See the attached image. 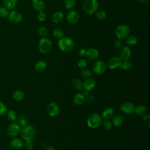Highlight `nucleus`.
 I'll return each mask as SVG.
<instances>
[{
    "label": "nucleus",
    "instance_id": "obj_31",
    "mask_svg": "<svg viewBox=\"0 0 150 150\" xmlns=\"http://www.w3.org/2000/svg\"><path fill=\"white\" fill-rule=\"evenodd\" d=\"M53 35L55 38L60 39L64 36V32L60 28H55L53 30Z\"/></svg>",
    "mask_w": 150,
    "mask_h": 150
},
{
    "label": "nucleus",
    "instance_id": "obj_40",
    "mask_svg": "<svg viewBox=\"0 0 150 150\" xmlns=\"http://www.w3.org/2000/svg\"><path fill=\"white\" fill-rule=\"evenodd\" d=\"M46 18V14L44 11L39 12V13L38 14V19L39 21L43 22L45 21Z\"/></svg>",
    "mask_w": 150,
    "mask_h": 150
},
{
    "label": "nucleus",
    "instance_id": "obj_37",
    "mask_svg": "<svg viewBox=\"0 0 150 150\" xmlns=\"http://www.w3.org/2000/svg\"><path fill=\"white\" fill-rule=\"evenodd\" d=\"M38 33L40 36L44 37V36H46L47 35L48 30L46 27L41 26L39 28V29L38 30Z\"/></svg>",
    "mask_w": 150,
    "mask_h": 150
},
{
    "label": "nucleus",
    "instance_id": "obj_25",
    "mask_svg": "<svg viewBox=\"0 0 150 150\" xmlns=\"http://www.w3.org/2000/svg\"><path fill=\"white\" fill-rule=\"evenodd\" d=\"M73 87L77 90H81L83 88V82L80 79L75 78L72 80L71 82Z\"/></svg>",
    "mask_w": 150,
    "mask_h": 150
},
{
    "label": "nucleus",
    "instance_id": "obj_42",
    "mask_svg": "<svg viewBox=\"0 0 150 150\" xmlns=\"http://www.w3.org/2000/svg\"><path fill=\"white\" fill-rule=\"evenodd\" d=\"M77 65L80 68L84 69L87 66V62L86 61L83 59H80L78 60Z\"/></svg>",
    "mask_w": 150,
    "mask_h": 150
},
{
    "label": "nucleus",
    "instance_id": "obj_6",
    "mask_svg": "<svg viewBox=\"0 0 150 150\" xmlns=\"http://www.w3.org/2000/svg\"><path fill=\"white\" fill-rule=\"evenodd\" d=\"M52 43L51 40L47 38H42L40 39L38 43L39 51L43 54L49 53L52 49Z\"/></svg>",
    "mask_w": 150,
    "mask_h": 150
},
{
    "label": "nucleus",
    "instance_id": "obj_1",
    "mask_svg": "<svg viewBox=\"0 0 150 150\" xmlns=\"http://www.w3.org/2000/svg\"><path fill=\"white\" fill-rule=\"evenodd\" d=\"M58 47L59 49L63 52H69L73 49L74 42L70 38L63 36L59 40Z\"/></svg>",
    "mask_w": 150,
    "mask_h": 150
},
{
    "label": "nucleus",
    "instance_id": "obj_23",
    "mask_svg": "<svg viewBox=\"0 0 150 150\" xmlns=\"http://www.w3.org/2000/svg\"><path fill=\"white\" fill-rule=\"evenodd\" d=\"M124 121V118L121 115H116L112 118V124L115 127L120 126Z\"/></svg>",
    "mask_w": 150,
    "mask_h": 150
},
{
    "label": "nucleus",
    "instance_id": "obj_2",
    "mask_svg": "<svg viewBox=\"0 0 150 150\" xmlns=\"http://www.w3.org/2000/svg\"><path fill=\"white\" fill-rule=\"evenodd\" d=\"M21 136L25 141L32 140L35 138L36 134V131L35 128L32 126L28 125L25 127H22L21 129Z\"/></svg>",
    "mask_w": 150,
    "mask_h": 150
},
{
    "label": "nucleus",
    "instance_id": "obj_9",
    "mask_svg": "<svg viewBox=\"0 0 150 150\" xmlns=\"http://www.w3.org/2000/svg\"><path fill=\"white\" fill-rule=\"evenodd\" d=\"M21 131V126L17 122L11 123L6 129L7 134L11 137H15L18 135Z\"/></svg>",
    "mask_w": 150,
    "mask_h": 150
},
{
    "label": "nucleus",
    "instance_id": "obj_29",
    "mask_svg": "<svg viewBox=\"0 0 150 150\" xmlns=\"http://www.w3.org/2000/svg\"><path fill=\"white\" fill-rule=\"evenodd\" d=\"M16 122L21 127H23L28 125V122L26 119L22 115H19L16 117Z\"/></svg>",
    "mask_w": 150,
    "mask_h": 150
},
{
    "label": "nucleus",
    "instance_id": "obj_4",
    "mask_svg": "<svg viewBox=\"0 0 150 150\" xmlns=\"http://www.w3.org/2000/svg\"><path fill=\"white\" fill-rule=\"evenodd\" d=\"M130 32L129 27L126 24H121L119 25L115 29V34L117 39H124L127 36Z\"/></svg>",
    "mask_w": 150,
    "mask_h": 150
},
{
    "label": "nucleus",
    "instance_id": "obj_45",
    "mask_svg": "<svg viewBox=\"0 0 150 150\" xmlns=\"http://www.w3.org/2000/svg\"><path fill=\"white\" fill-rule=\"evenodd\" d=\"M141 116H142V118H143V120H144V121H148V120H149V118H150V115H149V112H147L146 111L145 112H144L141 115Z\"/></svg>",
    "mask_w": 150,
    "mask_h": 150
},
{
    "label": "nucleus",
    "instance_id": "obj_22",
    "mask_svg": "<svg viewBox=\"0 0 150 150\" xmlns=\"http://www.w3.org/2000/svg\"><path fill=\"white\" fill-rule=\"evenodd\" d=\"M46 67V63L43 60H39L37 62L35 65V70L37 72H42Z\"/></svg>",
    "mask_w": 150,
    "mask_h": 150
},
{
    "label": "nucleus",
    "instance_id": "obj_18",
    "mask_svg": "<svg viewBox=\"0 0 150 150\" xmlns=\"http://www.w3.org/2000/svg\"><path fill=\"white\" fill-rule=\"evenodd\" d=\"M114 109L111 107L105 108L101 113L102 117L104 120H110L112 118V117L114 116Z\"/></svg>",
    "mask_w": 150,
    "mask_h": 150
},
{
    "label": "nucleus",
    "instance_id": "obj_28",
    "mask_svg": "<svg viewBox=\"0 0 150 150\" xmlns=\"http://www.w3.org/2000/svg\"><path fill=\"white\" fill-rule=\"evenodd\" d=\"M146 111V106L143 104H140L135 107L134 112L137 115H141Z\"/></svg>",
    "mask_w": 150,
    "mask_h": 150
},
{
    "label": "nucleus",
    "instance_id": "obj_34",
    "mask_svg": "<svg viewBox=\"0 0 150 150\" xmlns=\"http://www.w3.org/2000/svg\"><path fill=\"white\" fill-rule=\"evenodd\" d=\"M102 122H103V127L105 129L110 131L112 129V122L109 120H105Z\"/></svg>",
    "mask_w": 150,
    "mask_h": 150
},
{
    "label": "nucleus",
    "instance_id": "obj_46",
    "mask_svg": "<svg viewBox=\"0 0 150 150\" xmlns=\"http://www.w3.org/2000/svg\"><path fill=\"white\" fill-rule=\"evenodd\" d=\"M86 51V50L85 49H84V48H81V49H80L79 50L78 53H79V56H80L81 57H83V56H85Z\"/></svg>",
    "mask_w": 150,
    "mask_h": 150
},
{
    "label": "nucleus",
    "instance_id": "obj_3",
    "mask_svg": "<svg viewBox=\"0 0 150 150\" xmlns=\"http://www.w3.org/2000/svg\"><path fill=\"white\" fill-rule=\"evenodd\" d=\"M98 6L97 0H84L83 4V9L86 13L93 14L98 10Z\"/></svg>",
    "mask_w": 150,
    "mask_h": 150
},
{
    "label": "nucleus",
    "instance_id": "obj_27",
    "mask_svg": "<svg viewBox=\"0 0 150 150\" xmlns=\"http://www.w3.org/2000/svg\"><path fill=\"white\" fill-rule=\"evenodd\" d=\"M25 96V94L23 91L21 90H15L12 94L13 98L17 101H20Z\"/></svg>",
    "mask_w": 150,
    "mask_h": 150
},
{
    "label": "nucleus",
    "instance_id": "obj_5",
    "mask_svg": "<svg viewBox=\"0 0 150 150\" xmlns=\"http://www.w3.org/2000/svg\"><path fill=\"white\" fill-rule=\"evenodd\" d=\"M102 120V117L100 114L93 113L88 117L87 121V124L90 128H96L101 124Z\"/></svg>",
    "mask_w": 150,
    "mask_h": 150
},
{
    "label": "nucleus",
    "instance_id": "obj_7",
    "mask_svg": "<svg viewBox=\"0 0 150 150\" xmlns=\"http://www.w3.org/2000/svg\"><path fill=\"white\" fill-rule=\"evenodd\" d=\"M92 69L95 74L100 75L105 71L107 69V64L103 60H99L93 63Z\"/></svg>",
    "mask_w": 150,
    "mask_h": 150
},
{
    "label": "nucleus",
    "instance_id": "obj_33",
    "mask_svg": "<svg viewBox=\"0 0 150 150\" xmlns=\"http://www.w3.org/2000/svg\"><path fill=\"white\" fill-rule=\"evenodd\" d=\"M95 15L96 18L100 20L104 19L106 18V13L103 10H97L95 12Z\"/></svg>",
    "mask_w": 150,
    "mask_h": 150
},
{
    "label": "nucleus",
    "instance_id": "obj_38",
    "mask_svg": "<svg viewBox=\"0 0 150 150\" xmlns=\"http://www.w3.org/2000/svg\"><path fill=\"white\" fill-rule=\"evenodd\" d=\"M7 117H8V118L11 121H15L16 119V117H17L16 112L13 110H9L8 112Z\"/></svg>",
    "mask_w": 150,
    "mask_h": 150
},
{
    "label": "nucleus",
    "instance_id": "obj_47",
    "mask_svg": "<svg viewBox=\"0 0 150 150\" xmlns=\"http://www.w3.org/2000/svg\"><path fill=\"white\" fill-rule=\"evenodd\" d=\"M84 97H87L88 95H90V93H89V91H87V90H84V91H83V94H82Z\"/></svg>",
    "mask_w": 150,
    "mask_h": 150
},
{
    "label": "nucleus",
    "instance_id": "obj_35",
    "mask_svg": "<svg viewBox=\"0 0 150 150\" xmlns=\"http://www.w3.org/2000/svg\"><path fill=\"white\" fill-rule=\"evenodd\" d=\"M75 0H64V6L66 9H71L75 5Z\"/></svg>",
    "mask_w": 150,
    "mask_h": 150
},
{
    "label": "nucleus",
    "instance_id": "obj_13",
    "mask_svg": "<svg viewBox=\"0 0 150 150\" xmlns=\"http://www.w3.org/2000/svg\"><path fill=\"white\" fill-rule=\"evenodd\" d=\"M67 21L71 24L77 23L80 19L79 13L75 11H70L66 16Z\"/></svg>",
    "mask_w": 150,
    "mask_h": 150
},
{
    "label": "nucleus",
    "instance_id": "obj_41",
    "mask_svg": "<svg viewBox=\"0 0 150 150\" xmlns=\"http://www.w3.org/2000/svg\"><path fill=\"white\" fill-rule=\"evenodd\" d=\"M34 147V144L32 140H27L25 143V148L27 150H32Z\"/></svg>",
    "mask_w": 150,
    "mask_h": 150
},
{
    "label": "nucleus",
    "instance_id": "obj_26",
    "mask_svg": "<svg viewBox=\"0 0 150 150\" xmlns=\"http://www.w3.org/2000/svg\"><path fill=\"white\" fill-rule=\"evenodd\" d=\"M18 0H3L4 6L8 9H13L16 5Z\"/></svg>",
    "mask_w": 150,
    "mask_h": 150
},
{
    "label": "nucleus",
    "instance_id": "obj_20",
    "mask_svg": "<svg viewBox=\"0 0 150 150\" xmlns=\"http://www.w3.org/2000/svg\"><path fill=\"white\" fill-rule=\"evenodd\" d=\"M73 100L75 104L80 105L84 103L85 97L81 93H77L73 96Z\"/></svg>",
    "mask_w": 150,
    "mask_h": 150
},
{
    "label": "nucleus",
    "instance_id": "obj_30",
    "mask_svg": "<svg viewBox=\"0 0 150 150\" xmlns=\"http://www.w3.org/2000/svg\"><path fill=\"white\" fill-rule=\"evenodd\" d=\"M120 67L125 70H129L132 67V63L128 59L124 60V61L122 62V63H121Z\"/></svg>",
    "mask_w": 150,
    "mask_h": 150
},
{
    "label": "nucleus",
    "instance_id": "obj_48",
    "mask_svg": "<svg viewBox=\"0 0 150 150\" xmlns=\"http://www.w3.org/2000/svg\"><path fill=\"white\" fill-rule=\"evenodd\" d=\"M139 2H141V4H146L149 2L150 0H138Z\"/></svg>",
    "mask_w": 150,
    "mask_h": 150
},
{
    "label": "nucleus",
    "instance_id": "obj_10",
    "mask_svg": "<svg viewBox=\"0 0 150 150\" xmlns=\"http://www.w3.org/2000/svg\"><path fill=\"white\" fill-rule=\"evenodd\" d=\"M122 63V59L118 56H112L109 59L107 62V66L110 69H115L120 67Z\"/></svg>",
    "mask_w": 150,
    "mask_h": 150
},
{
    "label": "nucleus",
    "instance_id": "obj_50",
    "mask_svg": "<svg viewBox=\"0 0 150 150\" xmlns=\"http://www.w3.org/2000/svg\"><path fill=\"white\" fill-rule=\"evenodd\" d=\"M6 150H12V148H7Z\"/></svg>",
    "mask_w": 150,
    "mask_h": 150
},
{
    "label": "nucleus",
    "instance_id": "obj_12",
    "mask_svg": "<svg viewBox=\"0 0 150 150\" xmlns=\"http://www.w3.org/2000/svg\"><path fill=\"white\" fill-rule=\"evenodd\" d=\"M8 18L10 22L16 24L19 23L22 21V15L19 12L14 11L9 13Z\"/></svg>",
    "mask_w": 150,
    "mask_h": 150
},
{
    "label": "nucleus",
    "instance_id": "obj_49",
    "mask_svg": "<svg viewBox=\"0 0 150 150\" xmlns=\"http://www.w3.org/2000/svg\"><path fill=\"white\" fill-rule=\"evenodd\" d=\"M46 150H56L53 146H48L46 148Z\"/></svg>",
    "mask_w": 150,
    "mask_h": 150
},
{
    "label": "nucleus",
    "instance_id": "obj_44",
    "mask_svg": "<svg viewBox=\"0 0 150 150\" xmlns=\"http://www.w3.org/2000/svg\"><path fill=\"white\" fill-rule=\"evenodd\" d=\"M87 102L88 103V104H92L93 103H95L96 101V98L95 97L92 96V95H88L87 97Z\"/></svg>",
    "mask_w": 150,
    "mask_h": 150
},
{
    "label": "nucleus",
    "instance_id": "obj_39",
    "mask_svg": "<svg viewBox=\"0 0 150 150\" xmlns=\"http://www.w3.org/2000/svg\"><path fill=\"white\" fill-rule=\"evenodd\" d=\"M7 112V107L2 102H0V115H5Z\"/></svg>",
    "mask_w": 150,
    "mask_h": 150
},
{
    "label": "nucleus",
    "instance_id": "obj_24",
    "mask_svg": "<svg viewBox=\"0 0 150 150\" xmlns=\"http://www.w3.org/2000/svg\"><path fill=\"white\" fill-rule=\"evenodd\" d=\"M138 42L137 38L134 36H127L125 38V43L127 45V46H133L135 45Z\"/></svg>",
    "mask_w": 150,
    "mask_h": 150
},
{
    "label": "nucleus",
    "instance_id": "obj_36",
    "mask_svg": "<svg viewBox=\"0 0 150 150\" xmlns=\"http://www.w3.org/2000/svg\"><path fill=\"white\" fill-rule=\"evenodd\" d=\"M9 12L5 6H0V18H5L8 16Z\"/></svg>",
    "mask_w": 150,
    "mask_h": 150
},
{
    "label": "nucleus",
    "instance_id": "obj_43",
    "mask_svg": "<svg viewBox=\"0 0 150 150\" xmlns=\"http://www.w3.org/2000/svg\"><path fill=\"white\" fill-rule=\"evenodd\" d=\"M114 47L115 49H120L122 47V40L121 39H117L115 40L114 43Z\"/></svg>",
    "mask_w": 150,
    "mask_h": 150
},
{
    "label": "nucleus",
    "instance_id": "obj_32",
    "mask_svg": "<svg viewBox=\"0 0 150 150\" xmlns=\"http://www.w3.org/2000/svg\"><path fill=\"white\" fill-rule=\"evenodd\" d=\"M92 75H93V71L90 69H83L81 71V76L84 79L91 77Z\"/></svg>",
    "mask_w": 150,
    "mask_h": 150
},
{
    "label": "nucleus",
    "instance_id": "obj_21",
    "mask_svg": "<svg viewBox=\"0 0 150 150\" xmlns=\"http://www.w3.org/2000/svg\"><path fill=\"white\" fill-rule=\"evenodd\" d=\"M63 17H64V15L62 12L57 11L53 14L52 20L54 23H60L63 20Z\"/></svg>",
    "mask_w": 150,
    "mask_h": 150
},
{
    "label": "nucleus",
    "instance_id": "obj_11",
    "mask_svg": "<svg viewBox=\"0 0 150 150\" xmlns=\"http://www.w3.org/2000/svg\"><path fill=\"white\" fill-rule=\"evenodd\" d=\"M135 106V105L129 101H126L121 104L120 105V110L124 113L130 114L134 112Z\"/></svg>",
    "mask_w": 150,
    "mask_h": 150
},
{
    "label": "nucleus",
    "instance_id": "obj_17",
    "mask_svg": "<svg viewBox=\"0 0 150 150\" xmlns=\"http://www.w3.org/2000/svg\"><path fill=\"white\" fill-rule=\"evenodd\" d=\"M32 5L35 9L39 12L44 11L46 9V4L43 0H33Z\"/></svg>",
    "mask_w": 150,
    "mask_h": 150
},
{
    "label": "nucleus",
    "instance_id": "obj_8",
    "mask_svg": "<svg viewBox=\"0 0 150 150\" xmlns=\"http://www.w3.org/2000/svg\"><path fill=\"white\" fill-rule=\"evenodd\" d=\"M47 112L50 117L57 116L60 112V107L58 104L56 102L50 103L47 107Z\"/></svg>",
    "mask_w": 150,
    "mask_h": 150
},
{
    "label": "nucleus",
    "instance_id": "obj_15",
    "mask_svg": "<svg viewBox=\"0 0 150 150\" xmlns=\"http://www.w3.org/2000/svg\"><path fill=\"white\" fill-rule=\"evenodd\" d=\"M96 84V83L95 80L91 77L86 79V80L83 83V86L84 90L89 91L92 90L95 87Z\"/></svg>",
    "mask_w": 150,
    "mask_h": 150
},
{
    "label": "nucleus",
    "instance_id": "obj_16",
    "mask_svg": "<svg viewBox=\"0 0 150 150\" xmlns=\"http://www.w3.org/2000/svg\"><path fill=\"white\" fill-rule=\"evenodd\" d=\"M120 58L122 60H127L130 57L131 54V50L130 48L126 46H124L121 48H120Z\"/></svg>",
    "mask_w": 150,
    "mask_h": 150
},
{
    "label": "nucleus",
    "instance_id": "obj_19",
    "mask_svg": "<svg viewBox=\"0 0 150 150\" xmlns=\"http://www.w3.org/2000/svg\"><path fill=\"white\" fill-rule=\"evenodd\" d=\"M10 145L13 149H19L22 148L23 143V141L19 138H13L11 141Z\"/></svg>",
    "mask_w": 150,
    "mask_h": 150
},
{
    "label": "nucleus",
    "instance_id": "obj_14",
    "mask_svg": "<svg viewBox=\"0 0 150 150\" xmlns=\"http://www.w3.org/2000/svg\"><path fill=\"white\" fill-rule=\"evenodd\" d=\"M98 54H99V53L97 49L91 47L88 50H86L84 56L88 60H94L98 57Z\"/></svg>",
    "mask_w": 150,
    "mask_h": 150
}]
</instances>
